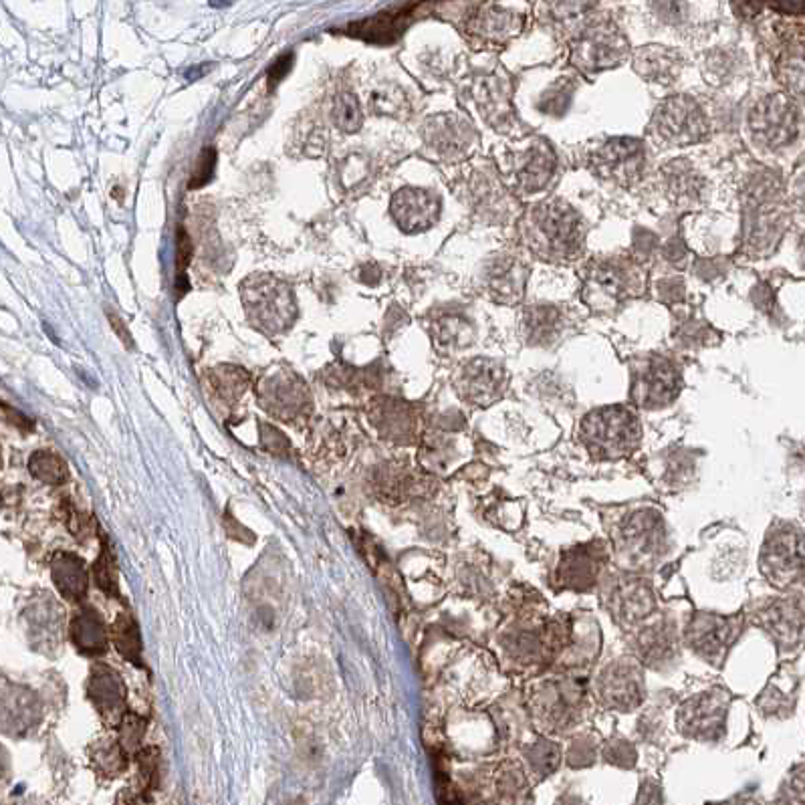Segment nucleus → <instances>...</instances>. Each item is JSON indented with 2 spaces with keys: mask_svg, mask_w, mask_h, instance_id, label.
I'll list each match as a JSON object with an SVG mask.
<instances>
[{
  "mask_svg": "<svg viewBox=\"0 0 805 805\" xmlns=\"http://www.w3.org/2000/svg\"><path fill=\"white\" fill-rule=\"evenodd\" d=\"M525 239L547 259H571L584 245L582 218L561 200L539 204L525 220Z\"/></svg>",
  "mask_w": 805,
  "mask_h": 805,
  "instance_id": "f257e3e1",
  "label": "nucleus"
},
{
  "mask_svg": "<svg viewBox=\"0 0 805 805\" xmlns=\"http://www.w3.org/2000/svg\"><path fill=\"white\" fill-rule=\"evenodd\" d=\"M241 299L251 325L265 335L285 333L299 315L293 289L269 273L247 277L241 283Z\"/></svg>",
  "mask_w": 805,
  "mask_h": 805,
  "instance_id": "f03ea898",
  "label": "nucleus"
},
{
  "mask_svg": "<svg viewBox=\"0 0 805 805\" xmlns=\"http://www.w3.org/2000/svg\"><path fill=\"white\" fill-rule=\"evenodd\" d=\"M580 436L594 456L620 458L638 446L640 424L628 408L608 406L586 416Z\"/></svg>",
  "mask_w": 805,
  "mask_h": 805,
  "instance_id": "7ed1b4c3",
  "label": "nucleus"
},
{
  "mask_svg": "<svg viewBox=\"0 0 805 805\" xmlns=\"http://www.w3.org/2000/svg\"><path fill=\"white\" fill-rule=\"evenodd\" d=\"M783 218L777 178H757L747 192V243L759 253L771 249L783 233Z\"/></svg>",
  "mask_w": 805,
  "mask_h": 805,
  "instance_id": "20e7f679",
  "label": "nucleus"
},
{
  "mask_svg": "<svg viewBox=\"0 0 805 805\" xmlns=\"http://www.w3.org/2000/svg\"><path fill=\"white\" fill-rule=\"evenodd\" d=\"M652 132L668 146H690L707 138L709 122L695 99L674 95L658 107L652 120Z\"/></svg>",
  "mask_w": 805,
  "mask_h": 805,
  "instance_id": "39448f33",
  "label": "nucleus"
},
{
  "mask_svg": "<svg viewBox=\"0 0 805 805\" xmlns=\"http://www.w3.org/2000/svg\"><path fill=\"white\" fill-rule=\"evenodd\" d=\"M801 115L787 95H767L749 113V130L761 146L769 150L787 148L799 136Z\"/></svg>",
  "mask_w": 805,
  "mask_h": 805,
  "instance_id": "423d86ee",
  "label": "nucleus"
},
{
  "mask_svg": "<svg viewBox=\"0 0 805 805\" xmlns=\"http://www.w3.org/2000/svg\"><path fill=\"white\" fill-rule=\"evenodd\" d=\"M626 51V41L612 23L592 21L571 41L573 63L590 73L618 65Z\"/></svg>",
  "mask_w": 805,
  "mask_h": 805,
  "instance_id": "0eeeda50",
  "label": "nucleus"
},
{
  "mask_svg": "<svg viewBox=\"0 0 805 805\" xmlns=\"http://www.w3.org/2000/svg\"><path fill=\"white\" fill-rule=\"evenodd\" d=\"M761 567L769 582L777 588L793 586L801 578V533L793 525L781 523L773 527L761 553Z\"/></svg>",
  "mask_w": 805,
  "mask_h": 805,
  "instance_id": "6e6552de",
  "label": "nucleus"
},
{
  "mask_svg": "<svg viewBox=\"0 0 805 805\" xmlns=\"http://www.w3.org/2000/svg\"><path fill=\"white\" fill-rule=\"evenodd\" d=\"M618 539V551L630 565L646 567L662 555L664 523L654 511H638L626 519Z\"/></svg>",
  "mask_w": 805,
  "mask_h": 805,
  "instance_id": "1a4fd4ad",
  "label": "nucleus"
},
{
  "mask_svg": "<svg viewBox=\"0 0 805 805\" xmlns=\"http://www.w3.org/2000/svg\"><path fill=\"white\" fill-rule=\"evenodd\" d=\"M261 404L281 420H293L309 408V390L305 382L289 368L271 372L259 384Z\"/></svg>",
  "mask_w": 805,
  "mask_h": 805,
  "instance_id": "9d476101",
  "label": "nucleus"
},
{
  "mask_svg": "<svg viewBox=\"0 0 805 805\" xmlns=\"http://www.w3.org/2000/svg\"><path fill=\"white\" fill-rule=\"evenodd\" d=\"M680 392V378L676 368L664 358H648L634 370L632 400L642 408H662L670 404Z\"/></svg>",
  "mask_w": 805,
  "mask_h": 805,
  "instance_id": "9b49d317",
  "label": "nucleus"
},
{
  "mask_svg": "<svg viewBox=\"0 0 805 805\" xmlns=\"http://www.w3.org/2000/svg\"><path fill=\"white\" fill-rule=\"evenodd\" d=\"M600 701L616 711H630L640 705L644 682L640 668L630 660H616L606 666L596 682Z\"/></svg>",
  "mask_w": 805,
  "mask_h": 805,
  "instance_id": "f8f14e48",
  "label": "nucleus"
},
{
  "mask_svg": "<svg viewBox=\"0 0 805 805\" xmlns=\"http://www.w3.org/2000/svg\"><path fill=\"white\" fill-rule=\"evenodd\" d=\"M644 160V146L638 140L616 138L608 140L594 152L592 166L602 178H610L620 184H632L640 178Z\"/></svg>",
  "mask_w": 805,
  "mask_h": 805,
  "instance_id": "ddd939ff",
  "label": "nucleus"
},
{
  "mask_svg": "<svg viewBox=\"0 0 805 805\" xmlns=\"http://www.w3.org/2000/svg\"><path fill=\"white\" fill-rule=\"evenodd\" d=\"M727 703L725 693H705L688 701L678 713L682 733L695 739H717L725 729Z\"/></svg>",
  "mask_w": 805,
  "mask_h": 805,
  "instance_id": "4468645a",
  "label": "nucleus"
},
{
  "mask_svg": "<svg viewBox=\"0 0 805 805\" xmlns=\"http://www.w3.org/2000/svg\"><path fill=\"white\" fill-rule=\"evenodd\" d=\"M424 140L442 158L456 160L471 152L477 136L465 118L456 113H442L426 122Z\"/></svg>",
  "mask_w": 805,
  "mask_h": 805,
  "instance_id": "2eb2a0df",
  "label": "nucleus"
},
{
  "mask_svg": "<svg viewBox=\"0 0 805 805\" xmlns=\"http://www.w3.org/2000/svg\"><path fill=\"white\" fill-rule=\"evenodd\" d=\"M741 632V622L719 618V616H699L686 630L688 644L705 660L719 664L727 654L729 646Z\"/></svg>",
  "mask_w": 805,
  "mask_h": 805,
  "instance_id": "dca6fc26",
  "label": "nucleus"
},
{
  "mask_svg": "<svg viewBox=\"0 0 805 805\" xmlns=\"http://www.w3.org/2000/svg\"><path fill=\"white\" fill-rule=\"evenodd\" d=\"M390 212L396 224L408 235L424 233L440 214V200L430 190L402 188L392 196Z\"/></svg>",
  "mask_w": 805,
  "mask_h": 805,
  "instance_id": "f3484780",
  "label": "nucleus"
},
{
  "mask_svg": "<svg viewBox=\"0 0 805 805\" xmlns=\"http://www.w3.org/2000/svg\"><path fill=\"white\" fill-rule=\"evenodd\" d=\"M604 600L610 614L624 624H636L654 610V596L650 586L636 578L612 580L606 586Z\"/></svg>",
  "mask_w": 805,
  "mask_h": 805,
  "instance_id": "a211bd4d",
  "label": "nucleus"
},
{
  "mask_svg": "<svg viewBox=\"0 0 805 805\" xmlns=\"http://www.w3.org/2000/svg\"><path fill=\"white\" fill-rule=\"evenodd\" d=\"M505 384H507L505 368L499 362L485 358H477L465 364L456 378L460 396L473 404L495 402L503 394Z\"/></svg>",
  "mask_w": 805,
  "mask_h": 805,
  "instance_id": "6ab92c4d",
  "label": "nucleus"
},
{
  "mask_svg": "<svg viewBox=\"0 0 805 805\" xmlns=\"http://www.w3.org/2000/svg\"><path fill=\"white\" fill-rule=\"evenodd\" d=\"M537 715L549 727H567L575 721L582 707V693L573 684H565L563 680L549 682L541 688L535 697Z\"/></svg>",
  "mask_w": 805,
  "mask_h": 805,
  "instance_id": "aec40b11",
  "label": "nucleus"
},
{
  "mask_svg": "<svg viewBox=\"0 0 805 805\" xmlns=\"http://www.w3.org/2000/svg\"><path fill=\"white\" fill-rule=\"evenodd\" d=\"M555 172L553 150L545 142L531 144L519 152L513 160V178L517 190L523 194H535L543 190Z\"/></svg>",
  "mask_w": 805,
  "mask_h": 805,
  "instance_id": "412c9836",
  "label": "nucleus"
},
{
  "mask_svg": "<svg viewBox=\"0 0 805 805\" xmlns=\"http://www.w3.org/2000/svg\"><path fill=\"white\" fill-rule=\"evenodd\" d=\"M588 291L620 301L640 293V275L624 261H600L590 269Z\"/></svg>",
  "mask_w": 805,
  "mask_h": 805,
  "instance_id": "4be33fe9",
  "label": "nucleus"
},
{
  "mask_svg": "<svg viewBox=\"0 0 805 805\" xmlns=\"http://www.w3.org/2000/svg\"><path fill=\"white\" fill-rule=\"evenodd\" d=\"M527 267L515 257H499L485 271V285L493 299L513 305L523 297Z\"/></svg>",
  "mask_w": 805,
  "mask_h": 805,
  "instance_id": "5701e85b",
  "label": "nucleus"
},
{
  "mask_svg": "<svg viewBox=\"0 0 805 805\" xmlns=\"http://www.w3.org/2000/svg\"><path fill=\"white\" fill-rule=\"evenodd\" d=\"M604 561V551L600 545H590L569 551L559 567L561 582L569 588L588 590L594 586L600 573V565Z\"/></svg>",
  "mask_w": 805,
  "mask_h": 805,
  "instance_id": "b1692460",
  "label": "nucleus"
},
{
  "mask_svg": "<svg viewBox=\"0 0 805 805\" xmlns=\"http://www.w3.org/2000/svg\"><path fill=\"white\" fill-rule=\"evenodd\" d=\"M479 11L469 21V31L479 35L485 41H505L511 35L519 33V19L513 13H505L495 5H481Z\"/></svg>",
  "mask_w": 805,
  "mask_h": 805,
  "instance_id": "393cba45",
  "label": "nucleus"
},
{
  "mask_svg": "<svg viewBox=\"0 0 805 805\" xmlns=\"http://www.w3.org/2000/svg\"><path fill=\"white\" fill-rule=\"evenodd\" d=\"M412 11L414 7H402L396 13H380L374 19L352 25L348 31L354 37L366 39L370 43H392L406 29L404 19L410 17Z\"/></svg>",
  "mask_w": 805,
  "mask_h": 805,
  "instance_id": "a878e982",
  "label": "nucleus"
},
{
  "mask_svg": "<svg viewBox=\"0 0 805 805\" xmlns=\"http://www.w3.org/2000/svg\"><path fill=\"white\" fill-rule=\"evenodd\" d=\"M525 337L533 345H549L563 329V313L553 305H533L523 317Z\"/></svg>",
  "mask_w": 805,
  "mask_h": 805,
  "instance_id": "bb28decb",
  "label": "nucleus"
},
{
  "mask_svg": "<svg viewBox=\"0 0 805 805\" xmlns=\"http://www.w3.org/2000/svg\"><path fill=\"white\" fill-rule=\"evenodd\" d=\"M638 654L648 664H662L674 654V632L666 622H656L642 630L638 638Z\"/></svg>",
  "mask_w": 805,
  "mask_h": 805,
  "instance_id": "cd10ccee",
  "label": "nucleus"
},
{
  "mask_svg": "<svg viewBox=\"0 0 805 805\" xmlns=\"http://www.w3.org/2000/svg\"><path fill=\"white\" fill-rule=\"evenodd\" d=\"M761 624L777 638V642L787 640L793 644V636L799 638L801 634V612L789 602H779L761 612Z\"/></svg>",
  "mask_w": 805,
  "mask_h": 805,
  "instance_id": "c85d7f7f",
  "label": "nucleus"
},
{
  "mask_svg": "<svg viewBox=\"0 0 805 805\" xmlns=\"http://www.w3.org/2000/svg\"><path fill=\"white\" fill-rule=\"evenodd\" d=\"M206 380L216 398L226 402H237L249 388L251 376L237 366H218L208 372Z\"/></svg>",
  "mask_w": 805,
  "mask_h": 805,
  "instance_id": "c756f323",
  "label": "nucleus"
},
{
  "mask_svg": "<svg viewBox=\"0 0 805 805\" xmlns=\"http://www.w3.org/2000/svg\"><path fill=\"white\" fill-rule=\"evenodd\" d=\"M434 339L444 348H463L473 341V325L460 313H444L434 321Z\"/></svg>",
  "mask_w": 805,
  "mask_h": 805,
  "instance_id": "7c9ffc66",
  "label": "nucleus"
},
{
  "mask_svg": "<svg viewBox=\"0 0 805 805\" xmlns=\"http://www.w3.org/2000/svg\"><path fill=\"white\" fill-rule=\"evenodd\" d=\"M666 180H668V190L680 200L695 202L701 192H703V180L695 174V170L684 162H674L666 170Z\"/></svg>",
  "mask_w": 805,
  "mask_h": 805,
  "instance_id": "2f4dec72",
  "label": "nucleus"
},
{
  "mask_svg": "<svg viewBox=\"0 0 805 805\" xmlns=\"http://www.w3.org/2000/svg\"><path fill=\"white\" fill-rule=\"evenodd\" d=\"M636 69L654 81H672L678 71V57L666 49H644L636 57Z\"/></svg>",
  "mask_w": 805,
  "mask_h": 805,
  "instance_id": "473e14b6",
  "label": "nucleus"
},
{
  "mask_svg": "<svg viewBox=\"0 0 805 805\" xmlns=\"http://www.w3.org/2000/svg\"><path fill=\"white\" fill-rule=\"evenodd\" d=\"M372 418L386 436L398 438L412 430V418L406 406L392 400H380V404H376V412Z\"/></svg>",
  "mask_w": 805,
  "mask_h": 805,
  "instance_id": "72a5a7b5",
  "label": "nucleus"
},
{
  "mask_svg": "<svg viewBox=\"0 0 805 805\" xmlns=\"http://www.w3.org/2000/svg\"><path fill=\"white\" fill-rule=\"evenodd\" d=\"M475 99L479 101V107L483 109V115H487L489 122H493L495 118L503 120L505 115H509V97L505 95L503 85L497 77H487L485 81H481V85L475 89Z\"/></svg>",
  "mask_w": 805,
  "mask_h": 805,
  "instance_id": "f704fd0d",
  "label": "nucleus"
},
{
  "mask_svg": "<svg viewBox=\"0 0 805 805\" xmlns=\"http://www.w3.org/2000/svg\"><path fill=\"white\" fill-rule=\"evenodd\" d=\"M333 122L341 132L354 134L362 128L364 113L360 107V101L354 93H339L333 99Z\"/></svg>",
  "mask_w": 805,
  "mask_h": 805,
  "instance_id": "c9c22d12",
  "label": "nucleus"
},
{
  "mask_svg": "<svg viewBox=\"0 0 805 805\" xmlns=\"http://www.w3.org/2000/svg\"><path fill=\"white\" fill-rule=\"evenodd\" d=\"M73 640L81 646V650L101 652L103 650V628L91 614H81L73 622Z\"/></svg>",
  "mask_w": 805,
  "mask_h": 805,
  "instance_id": "e433bc0d",
  "label": "nucleus"
},
{
  "mask_svg": "<svg viewBox=\"0 0 805 805\" xmlns=\"http://www.w3.org/2000/svg\"><path fill=\"white\" fill-rule=\"evenodd\" d=\"M55 580H57V586L63 590V594H67V596H79V594H83L85 592V578H83V569H81V565L75 561V559H71V557H65V561H61L57 567H55Z\"/></svg>",
  "mask_w": 805,
  "mask_h": 805,
  "instance_id": "4c0bfd02",
  "label": "nucleus"
},
{
  "mask_svg": "<svg viewBox=\"0 0 805 805\" xmlns=\"http://www.w3.org/2000/svg\"><path fill=\"white\" fill-rule=\"evenodd\" d=\"M31 471L35 477L49 483H59L67 477L65 463L53 452H37L31 458Z\"/></svg>",
  "mask_w": 805,
  "mask_h": 805,
  "instance_id": "58836bf2",
  "label": "nucleus"
},
{
  "mask_svg": "<svg viewBox=\"0 0 805 805\" xmlns=\"http://www.w3.org/2000/svg\"><path fill=\"white\" fill-rule=\"evenodd\" d=\"M113 632H115V634H113V636H115V642H118L122 654H126L130 660H136V654H138V650H140V642H138V634H136L134 624H132L128 618L122 616V618L118 620V624H115Z\"/></svg>",
  "mask_w": 805,
  "mask_h": 805,
  "instance_id": "ea45409f",
  "label": "nucleus"
},
{
  "mask_svg": "<svg viewBox=\"0 0 805 805\" xmlns=\"http://www.w3.org/2000/svg\"><path fill=\"white\" fill-rule=\"evenodd\" d=\"M214 170H216V152L212 148H204L198 156V162H196V168L188 182V188L194 190V188L206 186L212 180Z\"/></svg>",
  "mask_w": 805,
  "mask_h": 805,
  "instance_id": "a19ab883",
  "label": "nucleus"
},
{
  "mask_svg": "<svg viewBox=\"0 0 805 805\" xmlns=\"http://www.w3.org/2000/svg\"><path fill=\"white\" fill-rule=\"evenodd\" d=\"M115 680H118V678H109L107 672H103L101 676H95L93 678V699L95 701L103 699L107 703V707H113L115 703H120L122 690H120V686Z\"/></svg>",
  "mask_w": 805,
  "mask_h": 805,
  "instance_id": "79ce46f5",
  "label": "nucleus"
},
{
  "mask_svg": "<svg viewBox=\"0 0 805 805\" xmlns=\"http://www.w3.org/2000/svg\"><path fill=\"white\" fill-rule=\"evenodd\" d=\"M366 176V164L362 158H348L343 162L341 170H339V180L343 182L345 188H354L360 180H364Z\"/></svg>",
  "mask_w": 805,
  "mask_h": 805,
  "instance_id": "37998d69",
  "label": "nucleus"
},
{
  "mask_svg": "<svg viewBox=\"0 0 805 805\" xmlns=\"http://www.w3.org/2000/svg\"><path fill=\"white\" fill-rule=\"evenodd\" d=\"M190 257H192V243H190V239L186 235V230L180 228L178 230V241H176V271H178L176 281L186 279V269L190 265Z\"/></svg>",
  "mask_w": 805,
  "mask_h": 805,
  "instance_id": "c03bdc74",
  "label": "nucleus"
},
{
  "mask_svg": "<svg viewBox=\"0 0 805 805\" xmlns=\"http://www.w3.org/2000/svg\"><path fill=\"white\" fill-rule=\"evenodd\" d=\"M543 747L541 749H533V753L529 755V759H531V765L535 767V769H541L543 773H551L553 769H555V765H557V759H559V755H557V749L555 747H549L551 743H541Z\"/></svg>",
  "mask_w": 805,
  "mask_h": 805,
  "instance_id": "a18cd8bd",
  "label": "nucleus"
},
{
  "mask_svg": "<svg viewBox=\"0 0 805 805\" xmlns=\"http://www.w3.org/2000/svg\"><path fill=\"white\" fill-rule=\"evenodd\" d=\"M95 580L105 592L118 590V584H115V582H118V580H115V569H113V563L109 561L107 553H103L101 559L95 565Z\"/></svg>",
  "mask_w": 805,
  "mask_h": 805,
  "instance_id": "49530a36",
  "label": "nucleus"
},
{
  "mask_svg": "<svg viewBox=\"0 0 805 805\" xmlns=\"http://www.w3.org/2000/svg\"><path fill=\"white\" fill-rule=\"evenodd\" d=\"M291 67H293V53L281 55V57L269 67V71H267V81H269V89H271V91L285 79V75L291 71Z\"/></svg>",
  "mask_w": 805,
  "mask_h": 805,
  "instance_id": "de8ad7c7",
  "label": "nucleus"
},
{
  "mask_svg": "<svg viewBox=\"0 0 805 805\" xmlns=\"http://www.w3.org/2000/svg\"><path fill=\"white\" fill-rule=\"evenodd\" d=\"M404 101V95L400 93H388V91H378L374 95V109L378 113H392L396 115V111L400 109V103Z\"/></svg>",
  "mask_w": 805,
  "mask_h": 805,
  "instance_id": "09e8293b",
  "label": "nucleus"
},
{
  "mask_svg": "<svg viewBox=\"0 0 805 805\" xmlns=\"http://www.w3.org/2000/svg\"><path fill=\"white\" fill-rule=\"evenodd\" d=\"M438 803L440 805H465L463 797L456 791L446 775H438Z\"/></svg>",
  "mask_w": 805,
  "mask_h": 805,
  "instance_id": "8fccbe9b",
  "label": "nucleus"
},
{
  "mask_svg": "<svg viewBox=\"0 0 805 805\" xmlns=\"http://www.w3.org/2000/svg\"><path fill=\"white\" fill-rule=\"evenodd\" d=\"M107 315H109V319H111V327H113L115 331H118L120 339H122V341H124V343L128 345V348H134V341H132V335H130V331L126 329L124 321H122V319H120L118 315H115V313H111V311H109Z\"/></svg>",
  "mask_w": 805,
  "mask_h": 805,
  "instance_id": "3c124183",
  "label": "nucleus"
},
{
  "mask_svg": "<svg viewBox=\"0 0 805 805\" xmlns=\"http://www.w3.org/2000/svg\"><path fill=\"white\" fill-rule=\"evenodd\" d=\"M771 9L775 11H785V13H801L803 11V3H779V5H771Z\"/></svg>",
  "mask_w": 805,
  "mask_h": 805,
  "instance_id": "603ef678",
  "label": "nucleus"
}]
</instances>
